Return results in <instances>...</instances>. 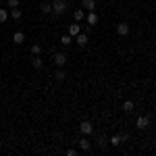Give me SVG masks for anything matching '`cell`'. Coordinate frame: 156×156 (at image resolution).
Returning <instances> with one entry per match:
<instances>
[{
    "label": "cell",
    "instance_id": "cell-1",
    "mask_svg": "<svg viewBox=\"0 0 156 156\" xmlns=\"http://www.w3.org/2000/svg\"><path fill=\"white\" fill-rule=\"evenodd\" d=\"M67 11V0H54V2H52V12H54V15H62V12Z\"/></svg>",
    "mask_w": 156,
    "mask_h": 156
},
{
    "label": "cell",
    "instance_id": "cell-2",
    "mask_svg": "<svg viewBox=\"0 0 156 156\" xmlns=\"http://www.w3.org/2000/svg\"><path fill=\"white\" fill-rule=\"evenodd\" d=\"M135 127H137V129H148V127H150V119H148L146 115L137 117V119H135Z\"/></svg>",
    "mask_w": 156,
    "mask_h": 156
},
{
    "label": "cell",
    "instance_id": "cell-3",
    "mask_svg": "<svg viewBox=\"0 0 156 156\" xmlns=\"http://www.w3.org/2000/svg\"><path fill=\"white\" fill-rule=\"evenodd\" d=\"M79 131L83 133V135H90V133L94 131V125H92V123H90V121H83V123H81V125H79Z\"/></svg>",
    "mask_w": 156,
    "mask_h": 156
},
{
    "label": "cell",
    "instance_id": "cell-4",
    "mask_svg": "<svg viewBox=\"0 0 156 156\" xmlns=\"http://www.w3.org/2000/svg\"><path fill=\"white\" fill-rule=\"evenodd\" d=\"M54 62H56V67H65V65H67V54L56 52V54H54Z\"/></svg>",
    "mask_w": 156,
    "mask_h": 156
},
{
    "label": "cell",
    "instance_id": "cell-5",
    "mask_svg": "<svg viewBox=\"0 0 156 156\" xmlns=\"http://www.w3.org/2000/svg\"><path fill=\"white\" fill-rule=\"evenodd\" d=\"M75 42H77L81 48H83V46H87V34H81V31H79V34L75 36Z\"/></svg>",
    "mask_w": 156,
    "mask_h": 156
},
{
    "label": "cell",
    "instance_id": "cell-6",
    "mask_svg": "<svg viewBox=\"0 0 156 156\" xmlns=\"http://www.w3.org/2000/svg\"><path fill=\"white\" fill-rule=\"evenodd\" d=\"M117 34H119V36H127V34H129V25L127 23H119L117 25Z\"/></svg>",
    "mask_w": 156,
    "mask_h": 156
},
{
    "label": "cell",
    "instance_id": "cell-7",
    "mask_svg": "<svg viewBox=\"0 0 156 156\" xmlns=\"http://www.w3.org/2000/svg\"><path fill=\"white\" fill-rule=\"evenodd\" d=\"M85 21H87V25H90V27H94V25L98 23V15L94 11H90V15H87V19H85Z\"/></svg>",
    "mask_w": 156,
    "mask_h": 156
},
{
    "label": "cell",
    "instance_id": "cell-8",
    "mask_svg": "<svg viewBox=\"0 0 156 156\" xmlns=\"http://www.w3.org/2000/svg\"><path fill=\"white\" fill-rule=\"evenodd\" d=\"M83 9L85 11H96V0H83Z\"/></svg>",
    "mask_w": 156,
    "mask_h": 156
},
{
    "label": "cell",
    "instance_id": "cell-9",
    "mask_svg": "<svg viewBox=\"0 0 156 156\" xmlns=\"http://www.w3.org/2000/svg\"><path fill=\"white\" fill-rule=\"evenodd\" d=\"M12 40H15V44H23V42H25L23 31H15V36H12Z\"/></svg>",
    "mask_w": 156,
    "mask_h": 156
},
{
    "label": "cell",
    "instance_id": "cell-10",
    "mask_svg": "<svg viewBox=\"0 0 156 156\" xmlns=\"http://www.w3.org/2000/svg\"><path fill=\"white\" fill-rule=\"evenodd\" d=\"M108 144L119 146V144H123V137H121V135H112V137H108Z\"/></svg>",
    "mask_w": 156,
    "mask_h": 156
},
{
    "label": "cell",
    "instance_id": "cell-11",
    "mask_svg": "<svg viewBox=\"0 0 156 156\" xmlns=\"http://www.w3.org/2000/svg\"><path fill=\"white\" fill-rule=\"evenodd\" d=\"M79 31H81V27H79V25H77V23H73L71 27H69V36H77Z\"/></svg>",
    "mask_w": 156,
    "mask_h": 156
},
{
    "label": "cell",
    "instance_id": "cell-12",
    "mask_svg": "<svg viewBox=\"0 0 156 156\" xmlns=\"http://www.w3.org/2000/svg\"><path fill=\"white\" fill-rule=\"evenodd\" d=\"M40 9H42V12H46V15H48V12H52V4H50V2H42V4H40Z\"/></svg>",
    "mask_w": 156,
    "mask_h": 156
},
{
    "label": "cell",
    "instance_id": "cell-13",
    "mask_svg": "<svg viewBox=\"0 0 156 156\" xmlns=\"http://www.w3.org/2000/svg\"><path fill=\"white\" fill-rule=\"evenodd\" d=\"M71 42H73V36H69V34H67V36H62V37H60V44H62V46H69Z\"/></svg>",
    "mask_w": 156,
    "mask_h": 156
},
{
    "label": "cell",
    "instance_id": "cell-14",
    "mask_svg": "<svg viewBox=\"0 0 156 156\" xmlns=\"http://www.w3.org/2000/svg\"><path fill=\"white\" fill-rule=\"evenodd\" d=\"M133 108H135V106H133V102H131V100H127V102H123V110H125V112H131Z\"/></svg>",
    "mask_w": 156,
    "mask_h": 156
},
{
    "label": "cell",
    "instance_id": "cell-15",
    "mask_svg": "<svg viewBox=\"0 0 156 156\" xmlns=\"http://www.w3.org/2000/svg\"><path fill=\"white\" fill-rule=\"evenodd\" d=\"M79 148H81V150H85V152H87V150H90V148H92V144H90V142H87V140H79Z\"/></svg>",
    "mask_w": 156,
    "mask_h": 156
},
{
    "label": "cell",
    "instance_id": "cell-16",
    "mask_svg": "<svg viewBox=\"0 0 156 156\" xmlns=\"http://www.w3.org/2000/svg\"><path fill=\"white\" fill-rule=\"evenodd\" d=\"M31 62H34V69H42V65H44L40 56H34V60H31Z\"/></svg>",
    "mask_w": 156,
    "mask_h": 156
},
{
    "label": "cell",
    "instance_id": "cell-17",
    "mask_svg": "<svg viewBox=\"0 0 156 156\" xmlns=\"http://www.w3.org/2000/svg\"><path fill=\"white\" fill-rule=\"evenodd\" d=\"M40 52H42V46H40V44H34V46H31V54H34V56H40Z\"/></svg>",
    "mask_w": 156,
    "mask_h": 156
},
{
    "label": "cell",
    "instance_id": "cell-18",
    "mask_svg": "<svg viewBox=\"0 0 156 156\" xmlns=\"http://www.w3.org/2000/svg\"><path fill=\"white\" fill-rule=\"evenodd\" d=\"M54 79H56V81H65V71H54Z\"/></svg>",
    "mask_w": 156,
    "mask_h": 156
},
{
    "label": "cell",
    "instance_id": "cell-19",
    "mask_svg": "<svg viewBox=\"0 0 156 156\" xmlns=\"http://www.w3.org/2000/svg\"><path fill=\"white\" fill-rule=\"evenodd\" d=\"M73 17H75V21H81L83 19V9H77V11L73 12Z\"/></svg>",
    "mask_w": 156,
    "mask_h": 156
},
{
    "label": "cell",
    "instance_id": "cell-20",
    "mask_svg": "<svg viewBox=\"0 0 156 156\" xmlns=\"http://www.w3.org/2000/svg\"><path fill=\"white\" fill-rule=\"evenodd\" d=\"M11 17H12V19H21V9H19V6H17V9H12Z\"/></svg>",
    "mask_w": 156,
    "mask_h": 156
},
{
    "label": "cell",
    "instance_id": "cell-21",
    "mask_svg": "<svg viewBox=\"0 0 156 156\" xmlns=\"http://www.w3.org/2000/svg\"><path fill=\"white\" fill-rule=\"evenodd\" d=\"M106 144H108V137H104V135H100V140H98V146H100V148H104Z\"/></svg>",
    "mask_w": 156,
    "mask_h": 156
},
{
    "label": "cell",
    "instance_id": "cell-22",
    "mask_svg": "<svg viewBox=\"0 0 156 156\" xmlns=\"http://www.w3.org/2000/svg\"><path fill=\"white\" fill-rule=\"evenodd\" d=\"M6 19H9V12H6V11H2V9H0V23H4Z\"/></svg>",
    "mask_w": 156,
    "mask_h": 156
},
{
    "label": "cell",
    "instance_id": "cell-23",
    "mask_svg": "<svg viewBox=\"0 0 156 156\" xmlns=\"http://www.w3.org/2000/svg\"><path fill=\"white\" fill-rule=\"evenodd\" d=\"M6 4H9L11 9H17V6H19V0H6Z\"/></svg>",
    "mask_w": 156,
    "mask_h": 156
}]
</instances>
